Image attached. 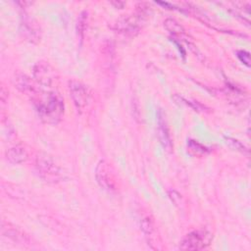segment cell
<instances>
[{"label":"cell","mask_w":251,"mask_h":251,"mask_svg":"<svg viewBox=\"0 0 251 251\" xmlns=\"http://www.w3.org/2000/svg\"><path fill=\"white\" fill-rule=\"evenodd\" d=\"M39 112L43 118L55 121L63 112V101L56 94H50L47 101L39 107Z\"/></svg>","instance_id":"obj_4"},{"label":"cell","mask_w":251,"mask_h":251,"mask_svg":"<svg viewBox=\"0 0 251 251\" xmlns=\"http://www.w3.org/2000/svg\"><path fill=\"white\" fill-rule=\"evenodd\" d=\"M34 78L36 81L43 85V86H49L52 82V72L48 65L40 62L34 67Z\"/></svg>","instance_id":"obj_7"},{"label":"cell","mask_w":251,"mask_h":251,"mask_svg":"<svg viewBox=\"0 0 251 251\" xmlns=\"http://www.w3.org/2000/svg\"><path fill=\"white\" fill-rule=\"evenodd\" d=\"M164 25L165 27L169 30L170 33H172L173 35H176V36H180L184 33V30L182 28V26L174 19H167L164 22Z\"/></svg>","instance_id":"obj_11"},{"label":"cell","mask_w":251,"mask_h":251,"mask_svg":"<svg viewBox=\"0 0 251 251\" xmlns=\"http://www.w3.org/2000/svg\"><path fill=\"white\" fill-rule=\"evenodd\" d=\"M212 239V235L207 230H194L185 235L179 248L181 250H201L206 248Z\"/></svg>","instance_id":"obj_2"},{"label":"cell","mask_w":251,"mask_h":251,"mask_svg":"<svg viewBox=\"0 0 251 251\" xmlns=\"http://www.w3.org/2000/svg\"><path fill=\"white\" fill-rule=\"evenodd\" d=\"M15 84L23 92H29L32 90L30 79L24 74H19L15 76Z\"/></svg>","instance_id":"obj_10"},{"label":"cell","mask_w":251,"mask_h":251,"mask_svg":"<svg viewBox=\"0 0 251 251\" xmlns=\"http://www.w3.org/2000/svg\"><path fill=\"white\" fill-rule=\"evenodd\" d=\"M95 176H96L97 182L101 187H103L108 191H111L114 189L115 187L114 182L109 173V168L105 161H100L98 163L95 171Z\"/></svg>","instance_id":"obj_5"},{"label":"cell","mask_w":251,"mask_h":251,"mask_svg":"<svg viewBox=\"0 0 251 251\" xmlns=\"http://www.w3.org/2000/svg\"><path fill=\"white\" fill-rule=\"evenodd\" d=\"M158 135H159V139H160L163 147L167 151H172L173 145H172L171 136H170L166 122H165L161 112L158 113Z\"/></svg>","instance_id":"obj_8"},{"label":"cell","mask_w":251,"mask_h":251,"mask_svg":"<svg viewBox=\"0 0 251 251\" xmlns=\"http://www.w3.org/2000/svg\"><path fill=\"white\" fill-rule=\"evenodd\" d=\"M2 234L4 236H8L12 238L15 241H25V235L22 233L19 229L14 228V227H5L4 226H2Z\"/></svg>","instance_id":"obj_12"},{"label":"cell","mask_w":251,"mask_h":251,"mask_svg":"<svg viewBox=\"0 0 251 251\" xmlns=\"http://www.w3.org/2000/svg\"><path fill=\"white\" fill-rule=\"evenodd\" d=\"M238 58L240 59V61L242 62V63H244L246 66H250V56H249V53H247V52H245V51H239L238 53Z\"/></svg>","instance_id":"obj_16"},{"label":"cell","mask_w":251,"mask_h":251,"mask_svg":"<svg viewBox=\"0 0 251 251\" xmlns=\"http://www.w3.org/2000/svg\"><path fill=\"white\" fill-rule=\"evenodd\" d=\"M225 139H226V144H227L230 148H232L233 150H237V151H240V152H242V153L247 152V149L245 148V146L242 145L238 140L233 139V138H230V137H226Z\"/></svg>","instance_id":"obj_14"},{"label":"cell","mask_w":251,"mask_h":251,"mask_svg":"<svg viewBox=\"0 0 251 251\" xmlns=\"http://www.w3.org/2000/svg\"><path fill=\"white\" fill-rule=\"evenodd\" d=\"M187 147H188V150L190 151L191 154L193 155H202V154H205L207 152V148L204 147L203 145H201L200 143H198L197 141H194V140H190L187 144Z\"/></svg>","instance_id":"obj_13"},{"label":"cell","mask_w":251,"mask_h":251,"mask_svg":"<svg viewBox=\"0 0 251 251\" xmlns=\"http://www.w3.org/2000/svg\"><path fill=\"white\" fill-rule=\"evenodd\" d=\"M35 167L40 176L46 181L57 182L63 178L62 170L47 156H38L35 161Z\"/></svg>","instance_id":"obj_1"},{"label":"cell","mask_w":251,"mask_h":251,"mask_svg":"<svg viewBox=\"0 0 251 251\" xmlns=\"http://www.w3.org/2000/svg\"><path fill=\"white\" fill-rule=\"evenodd\" d=\"M143 12H140L138 15H134V17L122 18L115 24V28L121 32H133L137 30Z\"/></svg>","instance_id":"obj_6"},{"label":"cell","mask_w":251,"mask_h":251,"mask_svg":"<svg viewBox=\"0 0 251 251\" xmlns=\"http://www.w3.org/2000/svg\"><path fill=\"white\" fill-rule=\"evenodd\" d=\"M141 228L143 230V232L146 234V235H151L154 231V226H153V224L152 222L150 221V219L148 218H145L142 220L141 222Z\"/></svg>","instance_id":"obj_15"},{"label":"cell","mask_w":251,"mask_h":251,"mask_svg":"<svg viewBox=\"0 0 251 251\" xmlns=\"http://www.w3.org/2000/svg\"><path fill=\"white\" fill-rule=\"evenodd\" d=\"M69 90L75 105L78 109H82L87 106L90 101V92L83 83L72 80L69 82Z\"/></svg>","instance_id":"obj_3"},{"label":"cell","mask_w":251,"mask_h":251,"mask_svg":"<svg viewBox=\"0 0 251 251\" xmlns=\"http://www.w3.org/2000/svg\"><path fill=\"white\" fill-rule=\"evenodd\" d=\"M6 158L10 163L20 164L27 159V153L22 146H14L7 150Z\"/></svg>","instance_id":"obj_9"}]
</instances>
